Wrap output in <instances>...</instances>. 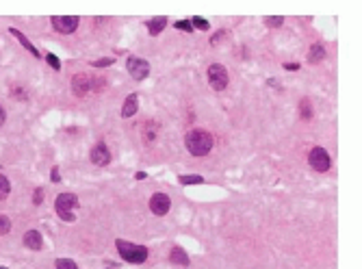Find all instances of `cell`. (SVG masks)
Wrapping results in <instances>:
<instances>
[{
    "label": "cell",
    "mask_w": 362,
    "mask_h": 269,
    "mask_svg": "<svg viewBox=\"0 0 362 269\" xmlns=\"http://www.w3.org/2000/svg\"><path fill=\"white\" fill-rule=\"evenodd\" d=\"M184 143H187V150L193 156H206L213 148V137L211 133L202 131V128H193V131H189Z\"/></svg>",
    "instance_id": "cell-1"
},
{
    "label": "cell",
    "mask_w": 362,
    "mask_h": 269,
    "mask_svg": "<svg viewBox=\"0 0 362 269\" xmlns=\"http://www.w3.org/2000/svg\"><path fill=\"white\" fill-rule=\"evenodd\" d=\"M115 245H117L119 256H122L124 261L134 263V265L146 263V258H148V248H146V245L128 243V241H124V239H117V241H115Z\"/></svg>",
    "instance_id": "cell-2"
},
{
    "label": "cell",
    "mask_w": 362,
    "mask_h": 269,
    "mask_svg": "<svg viewBox=\"0 0 362 269\" xmlns=\"http://www.w3.org/2000/svg\"><path fill=\"white\" fill-rule=\"evenodd\" d=\"M78 206V198L74 196V193H61V196H57V202H54V211L59 213V217L66 221H74L76 219V215H74V208Z\"/></svg>",
    "instance_id": "cell-3"
},
{
    "label": "cell",
    "mask_w": 362,
    "mask_h": 269,
    "mask_svg": "<svg viewBox=\"0 0 362 269\" xmlns=\"http://www.w3.org/2000/svg\"><path fill=\"white\" fill-rule=\"evenodd\" d=\"M208 83H211V87L215 91H224L228 87V69L219 66V63H213L208 67Z\"/></svg>",
    "instance_id": "cell-4"
},
{
    "label": "cell",
    "mask_w": 362,
    "mask_h": 269,
    "mask_svg": "<svg viewBox=\"0 0 362 269\" xmlns=\"http://www.w3.org/2000/svg\"><path fill=\"white\" fill-rule=\"evenodd\" d=\"M308 163L317 171H328L329 165H332V159H329V154L323 150V148H313L310 154H308Z\"/></svg>",
    "instance_id": "cell-5"
},
{
    "label": "cell",
    "mask_w": 362,
    "mask_h": 269,
    "mask_svg": "<svg viewBox=\"0 0 362 269\" xmlns=\"http://www.w3.org/2000/svg\"><path fill=\"white\" fill-rule=\"evenodd\" d=\"M52 26L57 33L69 35L78 29V17L76 16H52Z\"/></svg>",
    "instance_id": "cell-6"
},
{
    "label": "cell",
    "mask_w": 362,
    "mask_h": 269,
    "mask_svg": "<svg viewBox=\"0 0 362 269\" xmlns=\"http://www.w3.org/2000/svg\"><path fill=\"white\" fill-rule=\"evenodd\" d=\"M126 67H128V72H131L132 76L137 78V81H143V78L150 74V63H148L146 59H139V57H131V59H128Z\"/></svg>",
    "instance_id": "cell-7"
},
{
    "label": "cell",
    "mask_w": 362,
    "mask_h": 269,
    "mask_svg": "<svg viewBox=\"0 0 362 269\" xmlns=\"http://www.w3.org/2000/svg\"><path fill=\"white\" fill-rule=\"evenodd\" d=\"M169 206H171V202H169V196H167V193H154V196L150 198V211L154 213V215H167Z\"/></svg>",
    "instance_id": "cell-8"
},
{
    "label": "cell",
    "mask_w": 362,
    "mask_h": 269,
    "mask_svg": "<svg viewBox=\"0 0 362 269\" xmlns=\"http://www.w3.org/2000/svg\"><path fill=\"white\" fill-rule=\"evenodd\" d=\"M89 159H91V163H94V165L104 168V165L111 163V152H109V148H106L104 143H96V146L91 148Z\"/></svg>",
    "instance_id": "cell-9"
},
{
    "label": "cell",
    "mask_w": 362,
    "mask_h": 269,
    "mask_svg": "<svg viewBox=\"0 0 362 269\" xmlns=\"http://www.w3.org/2000/svg\"><path fill=\"white\" fill-rule=\"evenodd\" d=\"M72 91L76 96H87L91 91V78L87 74H74L72 76Z\"/></svg>",
    "instance_id": "cell-10"
},
{
    "label": "cell",
    "mask_w": 362,
    "mask_h": 269,
    "mask_svg": "<svg viewBox=\"0 0 362 269\" xmlns=\"http://www.w3.org/2000/svg\"><path fill=\"white\" fill-rule=\"evenodd\" d=\"M24 245L29 250H33V252H39V250L44 248V239H41L39 230H29V233L24 235Z\"/></svg>",
    "instance_id": "cell-11"
},
{
    "label": "cell",
    "mask_w": 362,
    "mask_h": 269,
    "mask_svg": "<svg viewBox=\"0 0 362 269\" xmlns=\"http://www.w3.org/2000/svg\"><path fill=\"white\" fill-rule=\"evenodd\" d=\"M139 111V98L137 94H131L126 100H124V106H122V118H132L134 113Z\"/></svg>",
    "instance_id": "cell-12"
},
{
    "label": "cell",
    "mask_w": 362,
    "mask_h": 269,
    "mask_svg": "<svg viewBox=\"0 0 362 269\" xmlns=\"http://www.w3.org/2000/svg\"><path fill=\"white\" fill-rule=\"evenodd\" d=\"M326 59V48H323V44H313L310 46V52H308V61L310 63H319Z\"/></svg>",
    "instance_id": "cell-13"
},
{
    "label": "cell",
    "mask_w": 362,
    "mask_h": 269,
    "mask_svg": "<svg viewBox=\"0 0 362 269\" xmlns=\"http://www.w3.org/2000/svg\"><path fill=\"white\" fill-rule=\"evenodd\" d=\"M169 263H174V265H182V267H187V265H189V256H187V252H184V250H180V248H174V250H171V254H169Z\"/></svg>",
    "instance_id": "cell-14"
},
{
    "label": "cell",
    "mask_w": 362,
    "mask_h": 269,
    "mask_svg": "<svg viewBox=\"0 0 362 269\" xmlns=\"http://www.w3.org/2000/svg\"><path fill=\"white\" fill-rule=\"evenodd\" d=\"M9 33H11L13 37H17V39H20V44L24 46V48L29 50L31 54H33V57H39V52H37V48H35L33 44H31V41H29V37H26V35H22V33H20V31H17V29H9Z\"/></svg>",
    "instance_id": "cell-15"
},
{
    "label": "cell",
    "mask_w": 362,
    "mask_h": 269,
    "mask_svg": "<svg viewBox=\"0 0 362 269\" xmlns=\"http://www.w3.org/2000/svg\"><path fill=\"white\" fill-rule=\"evenodd\" d=\"M165 26H167V17H163V16L152 17V20L148 22V31H150V35H159Z\"/></svg>",
    "instance_id": "cell-16"
},
{
    "label": "cell",
    "mask_w": 362,
    "mask_h": 269,
    "mask_svg": "<svg viewBox=\"0 0 362 269\" xmlns=\"http://www.w3.org/2000/svg\"><path fill=\"white\" fill-rule=\"evenodd\" d=\"M154 137H156V122H148L146 124V131H143V141L146 143H150V141H154Z\"/></svg>",
    "instance_id": "cell-17"
},
{
    "label": "cell",
    "mask_w": 362,
    "mask_h": 269,
    "mask_svg": "<svg viewBox=\"0 0 362 269\" xmlns=\"http://www.w3.org/2000/svg\"><path fill=\"white\" fill-rule=\"evenodd\" d=\"M9 191H11V185H9V180L4 178V176H0V200H4V198L9 196Z\"/></svg>",
    "instance_id": "cell-18"
},
{
    "label": "cell",
    "mask_w": 362,
    "mask_h": 269,
    "mask_svg": "<svg viewBox=\"0 0 362 269\" xmlns=\"http://www.w3.org/2000/svg\"><path fill=\"white\" fill-rule=\"evenodd\" d=\"M191 26H193V29H199V31H208V26H211V24H208V20H204V17L196 16L191 20Z\"/></svg>",
    "instance_id": "cell-19"
},
{
    "label": "cell",
    "mask_w": 362,
    "mask_h": 269,
    "mask_svg": "<svg viewBox=\"0 0 362 269\" xmlns=\"http://www.w3.org/2000/svg\"><path fill=\"white\" fill-rule=\"evenodd\" d=\"M299 109H301V118H304V119H310V118H313V109H310V102H308V100H301Z\"/></svg>",
    "instance_id": "cell-20"
},
{
    "label": "cell",
    "mask_w": 362,
    "mask_h": 269,
    "mask_svg": "<svg viewBox=\"0 0 362 269\" xmlns=\"http://www.w3.org/2000/svg\"><path fill=\"white\" fill-rule=\"evenodd\" d=\"M180 183H182V185H199V183H202V176H180Z\"/></svg>",
    "instance_id": "cell-21"
},
{
    "label": "cell",
    "mask_w": 362,
    "mask_h": 269,
    "mask_svg": "<svg viewBox=\"0 0 362 269\" xmlns=\"http://www.w3.org/2000/svg\"><path fill=\"white\" fill-rule=\"evenodd\" d=\"M11 230V219L7 215H0V235H7Z\"/></svg>",
    "instance_id": "cell-22"
},
{
    "label": "cell",
    "mask_w": 362,
    "mask_h": 269,
    "mask_svg": "<svg viewBox=\"0 0 362 269\" xmlns=\"http://www.w3.org/2000/svg\"><path fill=\"white\" fill-rule=\"evenodd\" d=\"M57 269H78L76 263L69 261V258H59L57 261Z\"/></svg>",
    "instance_id": "cell-23"
},
{
    "label": "cell",
    "mask_w": 362,
    "mask_h": 269,
    "mask_svg": "<svg viewBox=\"0 0 362 269\" xmlns=\"http://www.w3.org/2000/svg\"><path fill=\"white\" fill-rule=\"evenodd\" d=\"M113 63H115V59L104 57V59H98V61H94L91 66H94V67H109V66H113Z\"/></svg>",
    "instance_id": "cell-24"
},
{
    "label": "cell",
    "mask_w": 362,
    "mask_h": 269,
    "mask_svg": "<svg viewBox=\"0 0 362 269\" xmlns=\"http://www.w3.org/2000/svg\"><path fill=\"white\" fill-rule=\"evenodd\" d=\"M174 26H176V29H180V31H184V33H191V31H193V26H191V22H189V20H178Z\"/></svg>",
    "instance_id": "cell-25"
},
{
    "label": "cell",
    "mask_w": 362,
    "mask_h": 269,
    "mask_svg": "<svg viewBox=\"0 0 362 269\" xmlns=\"http://www.w3.org/2000/svg\"><path fill=\"white\" fill-rule=\"evenodd\" d=\"M46 61H48L50 66H52V69H61V63H59V59L54 57L52 52H48V54H46Z\"/></svg>",
    "instance_id": "cell-26"
},
{
    "label": "cell",
    "mask_w": 362,
    "mask_h": 269,
    "mask_svg": "<svg viewBox=\"0 0 362 269\" xmlns=\"http://www.w3.org/2000/svg\"><path fill=\"white\" fill-rule=\"evenodd\" d=\"M267 26H273V29H276V26H280L282 22H284V17H280V16H276V17H267Z\"/></svg>",
    "instance_id": "cell-27"
},
{
    "label": "cell",
    "mask_w": 362,
    "mask_h": 269,
    "mask_svg": "<svg viewBox=\"0 0 362 269\" xmlns=\"http://www.w3.org/2000/svg\"><path fill=\"white\" fill-rule=\"evenodd\" d=\"M41 200H44V191H41V189H37V191H35V198H33V202H35V204H41Z\"/></svg>",
    "instance_id": "cell-28"
},
{
    "label": "cell",
    "mask_w": 362,
    "mask_h": 269,
    "mask_svg": "<svg viewBox=\"0 0 362 269\" xmlns=\"http://www.w3.org/2000/svg\"><path fill=\"white\" fill-rule=\"evenodd\" d=\"M221 39H224V33H217V35H215V37H213V39H211V44H213V46H217V44H219Z\"/></svg>",
    "instance_id": "cell-29"
},
{
    "label": "cell",
    "mask_w": 362,
    "mask_h": 269,
    "mask_svg": "<svg viewBox=\"0 0 362 269\" xmlns=\"http://www.w3.org/2000/svg\"><path fill=\"white\" fill-rule=\"evenodd\" d=\"M59 180H61V174H59V169L54 168L52 169V183H59Z\"/></svg>",
    "instance_id": "cell-30"
},
{
    "label": "cell",
    "mask_w": 362,
    "mask_h": 269,
    "mask_svg": "<svg viewBox=\"0 0 362 269\" xmlns=\"http://www.w3.org/2000/svg\"><path fill=\"white\" fill-rule=\"evenodd\" d=\"M4 118H7V115H4V109H2V106H0V126H2V124H4Z\"/></svg>",
    "instance_id": "cell-31"
},
{
    "label": "cell",
    "mask_w": 362,
    "mask_h": 269,
    "mask_svg": "<svg viewBox=\"0 0 362 269\" xmlns=\"http://www.w3.org/2000/svg\"><path fill=\"white\" fill-rule=\"evenodd\" d=\"M284 67H286V69H297L299 66H297V63H284Z\"/></svg>",
    "instance_id": "cell-32"
},
{
    "label": "cell",
    "mask_w": 362,
    "mask_h": 269,
    "mask_svg": "<svg viewBox=\"0 0 362 269\" xmlns=\"http://www.w3.org/2000/svg\"><path fill=\"white\" fill-rule=\"evenodd\" d=\"M0 269H7V267H0Z\"/></svg>",
    "instance_id": "cell-33"
},
{
    "label": "cell",
    "mask_w": 362,
    "mask_h": 269,
    "mask_svg": "<svg viewBox=\"0 0 362 269\" xmlns=\"http://www.w3.org/2000/svg\"><path fill=\"white\" fill-rule=\"evenodd\" d=\"M111 269H115V267H111Z\"/></svg>",
    "instance_id": "cell-34"
}]
</instances>
